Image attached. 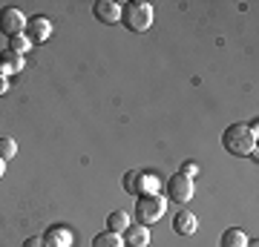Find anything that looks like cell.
<instances>
[{"mask_svg": "<svg viewBox=\"0 0 259 247\" xmlns=\"http://www.w3.org/2000/svg\"><path fill=\"white\" fill-rule=\"evenodd\" d=\"M245 244H248V236H245L239 227L225 230L222 238H219V247H245Z\"/></svg>", "mask_w": 259, "mask_h": 247, "instance_id": "obj_12", "label": "cell"}, {"mask_svg": "<svg viewBox=\"0 0 259 247\" xmlns=\"http://www.w3.org/2000/svg\"><path fill=\"white\" fill-rule=\"evenodd\" d=\"M245 247H259V241H256V238H253V241H248V244H245Z\"/></svg>", "mask_w": 259, "mask_h": 247, "instance_id": "obj_23", "label": "cell"}, {"mask_svg": "<svg viewBox=\"0 0 259 247\" xmlns=\"http://www.w3.org/2000/svg\"><path fill=\"white\" fill-rule=\"evenodd\" d=\"M29 46H32V43H29V37H26V35H18V37H12L9 49H12V52H18V55H23Z\"/></svg>", "mask_w": 259, "mask_h": 247, "instance_id": "obj_18", "label": "cell"}, {"mask_svg": "<svg viewBox=\"0 0 259 247\" xmlns=\"http://www.w3.org/2000/svg\"><path fill=\"white\" fill-rule=\"evenodd\" d=\"M23 29H26V15L15 6H6V9H0V32L9 37H18L23 35Z\"/></svg>", "mask_w": 259, "mask_h": 247, "instance_id": "obj_5", "label": "cell"}, {"mask_svg": "<svg viewBox=\"0 0 259 247\" xmlns=\"http://www.w3.org/2000/svg\"><path fill=\"white\" fill-rule=\"evenodd\" d=\"M124 247H147L150 244V227H144V224H130L127 230H124Z\"/></svg>", "mask_w": 259, "mask_h": 247, "instance_id": "obj_9", "label": "cell"}, {"mask_svg": "<svg viewBox=\"0 0 259 247\" xmlns=\"http://www.w3.org/2000/svg\"><path fill=\"white\" fill-rule=\"evenodd\" d=\"M18 156V141H15V138H0V158H3V161H9V158H15Z\"/></svg>", "mask_w": 259, "mask_h": 247, "instance_id": "obj_16", "label": "cell"}, {"mask_svg": "<svg viewBox=\"0 0 259 247\" xmlns=\"http://www.w3.org/2000/svg\"><path fill=\"white\" fill-rule=\"evenodd\" d=\"M136 199H139V202H136V219H139V224L150 227V224H156V221L164 216L167 202L161 199V195H156V192H144V195H136Z\"/></svg>", "mask_w": 259, "mask_h": 247, "instance_id": "obj_3", "label": "cell"}, {"mask_svg": "<svg viewBox=\"0 0 259 247\" xmlns=\"http://www.w3.org/2000/svg\"><path fill=\"white\" fill-rule=\"evenodd\" d=\"M130 227V213L127 210H115L107 216V230L110 233H124Z\"/></svg>", "mask_w": 259, "mask_h": 247, "instance_id": "obj_13", "label": "cell"}, {"mask_svg": "<svg viewBox=\"0 0 259 247\" xmlns=\"http://www.w3.org/2000/svg\"><path fill=\"white\" fill-rule=\"evenodd\" d=\"M182 173H185V175H190V178H193V175L199 173V164H196V161H187V164H182Z\"/></svg>", "mask_w": 259, "mask_h": 247, "instance_id": "obj_19", "label": "cell"}, {"mask_svg": "<svg viewBox=\"0 0 259 247\" xmlns=\"http://www.w3.org/2000/svg\"><path fill=\"white\" fill-rule=\"evenodd\" d=\"M23 69V55L12 52V49H3L0 52V75H12Z\"/></svg>", "mask_w": 259, "mask_h": 247, "instance_id": "obj_11", "label": "cell"}, {"mask_svg": "<svg viewBox=\"0 0 259 247\" xmlns=\"http://www.w3.org/2000/svg\"><path fill=\"white\" fill-rule=\"evenodd\" d=\"M121 23L130 32H147L153 26V6L147 0H130L121 6Z\"/></svg>", "mask_w": 259, "mask_h": 247, "instance_id": "obj_2", "label": "cell"}, {"mask_svg": "<svg viewBox=\"0 0 259 247\" xmlns=\"http://www.w3.org/2000/svg\"><path fill=\"white\" fill-rule=\"evenodd\" d=\"M93 15L101 23H107V26H115V23H121V6L115 3V0H98L93 6Z\"/></svg>", "mask_w": 259, "mask_h": 247, "instance_id": "obj_8", "label": "cell"}, {"mask_svg": "<svg viewBox=\"0 0 259 247\" xmlns=\"http://www.w3.org/2000/svg\"><path fill=\"white\" fill-rule=\"evenodd\" d=\"M121 184H124V192H130V195H141V173L139 170H127Z\"/></svg>", "mask_w": 259, "mask_h": 247, "instance_id": "obj_14", "label": "cell"}, {"mask_svg": "<svg viewBox=\"0 0 259 247\" xmlns=\"http://www.w3.org/2000/svg\"><path fill=\"white\" fill-rule=\"evenodd\" d=\"M23 247H47V244H44V238L40 236H29L26 241H23Z\"/></svg>", "mask_w": 259, "mask_h": 247, "instance_id": "obj_20", "label": "cell"}, {"mask_svg": "<svg viewBox=\"0 0 259 247\" xmlns=\"http://www.w3.org/2000/svg\"><path fill=\"white\" fill-rule=\"evenodd\" d=\"M3 175H6V161L0 158V178H3Z\"/></svg>", "mask_w": 259, "mask_h": 247, "instance_id": "obj_22", "label": "cell"}, {"mask_svg": "<svg viewBox=\"0 0 259 247\" xmlns=\"http://www.w3.org/2000/svg\"><path fill=\"white\" fill-rule=\"evenodd\" d=\"M167 202H173V204H187L190 199H193V192H196V181L190 178V175L185 173H176V175H170L167 178Z\"/></svg>", "mask_w": 259, "mask_h": 247, "instance_id": "obj_4", "label": "cell"}, {"mask_svg": "<svg viewBox=\"0 0 259 247\" xmlns=\"http://www.w3.org/2000/svg\"><path fill=\"white\" fill-rule=\"evenodd\" d=\"M6 89H9V81H6V75H0V95H6Z\"/></svg>", "mask_w": 259, "mask_h": 247, "instance_id": "obj_21", "label": "cell"}, {"mask_svg": "<svg viewBox=\"0 0 259 247\" xmlns=\"http://www.w3.org/2000/svg\"><path fill=\"white\" fill-rule=\"evenodd\" d=\"M156 187H158V175L141 173V195H144V192H156Z\"/></svg>", "mask_w": 259, "mask_h": 247, "instance_id": "obj_17", "label": "cell"}, {"mask_svg": "<svg viewBox=\"0 0 259 247\" xmlns=\"http://www.w3.org/2000/svg\"><path fill=\"white\" fill-rule=\"evenodd\" d=\"M173 230H176L179 236H193L196 230H199V221H196V216L190 210H182L173 219Z\"/></svg>", "mask_w": 259, "mask_h": 247, "instance_id": "obj_10", "label": "cell"}, {"mask_svg": "<svg viewBox=\"0 0 259 247\" xmlns=\"http://www.w3.org/2000/svg\"><path fill=\"white\" fill-rule=\"evenodd\" d=\"M93 247H124L118 233H110V230H104L98 236H93Z\"/></svg>", "mask_w": 259, "mask_h": 247, "instance_id": "obj_15", "label": "cell"}, {"mask_svg": "<svg viewBox=\"0 0 259 247\" xmlns=\"http://www.w3.org/2000/svg\"><path fill=\"white\" fill-rule=\"evenodd\" d=\"M23 35L29 37V43H47L49 35H52V20L47 15H32V18H26Z\"/></svg>", "mask_w": 259, "mask_h": 247, "instance_id": "obj_6", "label": "cell"}, {"mask_svg": "<svg viewBox=\"0 0 259 247\" xmlns=\"http://www.w3.org/2000/svg\"><path fill=\"white\" fill-rule=\"evenodd\" d=\"M256 121L253 124H231L222 132V146L231 156L239 158H253L256 156Z\"/></svg>", "mask_w": 259, "mask_h": 247, "instance_id": "obj_1", "label": "cell"}, {"mask_svg": "<svg viewBox=\"0 0 259 247\" xmlns=\"http://www.w3.org/2000/svg\"><path fill=\"white\" fill-rule=\"evenodd\" d=\"M40 238H44V244L47 247H72V241H75L72 230L66 227V224H52Z\"/></svg>", "mask_w": 259, "mask_h": 247, "instance_id": "obj_7", "label": "cell"}]
</instances>
